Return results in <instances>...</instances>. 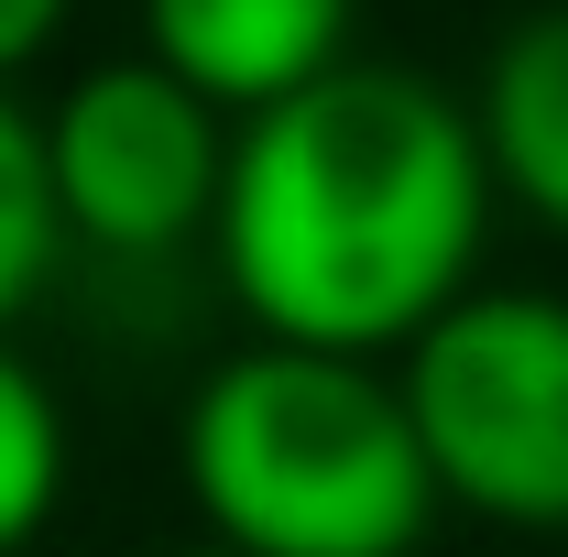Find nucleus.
Listing matches in <instances>:
<instances>
[{"mask_svg": "<svg viewBox=\"0 0 568 557\" xmlns=\"http://www.w3.org/2000/svg\"><path fill=\"white\" fill-rule=\"evenodd\" d=\"M164 557H241V547H219V536H197V547H164Z\"/></svg>", "mask_w": 568, "mask_h": 557, "instance_id": "nucleus-10", "label": "nucleus"}, {"mask_svg": "<svg viewBox=\"0 0 568 557\" xmlns=\"http://www.w3.org/2000/svg\"><path fill=\"white\" fill-rule=\"evenodd\" d=\"M67 219H55V175H44V110L0 77V328H22L44 306V284L67 274Z\"/></svg>", "mask_w": 568, "mask_h": 557, "instance_id": "nucleus-7", "label": "nucleus"}, {"mask_svg": "<svg viewBox=\"0 0 568 557\" xmlns=\"http://www.w3.org/2000/svg\"><path fill=\"white\" fill-rule=\"evenodd\" d=\"M67 405H55V383H44V361H22L11 328H0V557H33L44 547V525H55V503H67Z\"/></svg>", "mask_w": 568, "mask_h": 557, "instance_id": "nucleus-8", "label": "nucleus"}, {"mask_svg": "<svg viewBox=\"0 0 568 557\" xmlns=\"http://www.w3.org/2000/svg\"><path fill=\"white\" fill-rule=\"evenodd\" d=\"M470 121H481V153H493V186L536 230L568 241V0L525 11L493 44V67L470 88Z\"/></svg>", "mask_w": 568, "mask_h": 557, "instance_id": "nucleus-6", "label": "nucleus"}, {"mask_svg": "<svg viewBox=\"0 0 568 557\" xmlns=\"http://www.w3.org/2000/svg\"><path fill=\"white\" fill-rule=\"evenodd\" d=\"M351 22L361 0H142V55H164L186 88H209L230 121H252L339 67Z\"/></svg>", "mask_w": 568, "mask_h": 557, "instance_id": "nucleus-5", "label": "nucleus"}, {"mask_svg": "<svg viewBox=\"0 0 568 557\" xmlns=\"http://www.w3.org/2000/svg\"><path fill=\"white\" fill-rule=\"evenodd\" d=\"M67 11H77V0H0V77H11V88H22V77L55 55Z\"/></svg>", "mask_w": 568, "mask_h": 557, "instance_id": "nucleus-9", "label": "nucleus"}, {"mask_svg": "<svg viewBox=\"0 0 568 557\" xmlns=\"http://www.w3.org/2000/svg\"><path fill=\"white\" fill-rule=\"evenodd\" d=\"M230 110L209 88L164 67V55H110L77 67L44 99V175H55V219L77 252L99 263H164L197 252L230 186Z\"/></svg>", "mask_w": 568, "mask_h": 557, "instance_id": "nucleus-4", "label": "nucleus"}, {"mask_svg": "<svg viewBox=\"0 0 568 557\" xmlns=\"http://www.w3.org/2000/svg\"><path fill=\"white\" fill-rule=\"evenodd\" d=\"M493 209L503 186L470 99L416 67L339 55L230 132L209 252L263 340L394 361L437 306L481 284Z\"/></svg>", "mask_w": 568, "mask_h": 557, "instance_id": "nucleus-1", "label": "nucleus"}, {"mask_svg": "<svg viewBox=\"0 0 568 557\" xmlns=\"http://www.w3.org/2000/svg\"><path fill=\"white\" fill-rule=\"evenodd\" d=\"M175 482L197 536L241 557H416L448 514L394 361L263 328L186 394Z\"/></svg>", "mask_w": 568, "mask_h": 557, "instance_id": "nucleus-2", "label": "nucleus"}, {"mask_svg": "<svg viewBox=\"0 0 568 557\" xmlns=\"http://www.w3.org/2000/svg\"><path fill=\"white\" fill-rule=\"evenodd\" d=\"M394 383L448 514L568 536V295L470 284L394 350Z\"/></svg>", "mask_w": 568, "mask_h": 557, "instance_id": "nucleus-3", "label": "nucleus"}]
</instances>
